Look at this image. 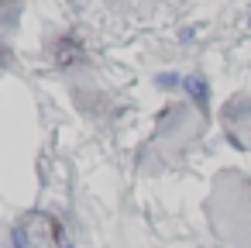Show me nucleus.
Masks as SVG:
<instances>
[{
	"instance_id": "f257e3e1",
	"label": "nucleus",
	"mask_w": 251,
	"mask_h": 248,
	"mask_svg": "<svg viewBox=\"0 0 251 248\" xmlns=\"http://www.w3.org/2000/svg\"><path fill=\"white\" fill-rule=\"evenodd\" d=\"M182 90H186V97H189L196 107H206V100H210V83H206V76H200V73L182 76Z\"/></svg>"
},
{
	"instance_id": "f03ea898",
	"label": "nucleus",
	"mask_w": 251,
	"mask_h": 248,
	"mask_svg": "<svg viewBox=\"0 0 251 248\" xmlns=\"http://www.w3.org/2000/svg\"><path fill=\"white\" fill-rule=\"evenodd\" d=\"M158 86H162V90L182 86V76H179V73H158Z\"/></svg>"
},
{
	"instance_id": "7ed1b4c3",
	"label": "nucleus",
	"mask_w": 251,
	"mask_h": 248,
	"mask_svg": "<svg viewBox=\"0 0 251 248\" xmlns=\"http://www.w3.org/2000/svg\"><path fill=\"white\" fill-rule=\"evenodd\" d=\"M11 248H28V238H25V231H21V227H14V231H11Z\"/></svg>"
},
{
	"instance_id": "20e7f679",
	"label": "nucleus",
	"mask_w": 251,
	"mask_h": 248,
	"mask_svg": "<svg viewBox=\"0 0 251 248\" xmlns=\"http://www.w3.org/2000/svg\"><path fill=\"white\" fill-rule=\"evenodd\" d=\"M248 28H251V18H248Z\"/></svg>"
}]
</instances>
